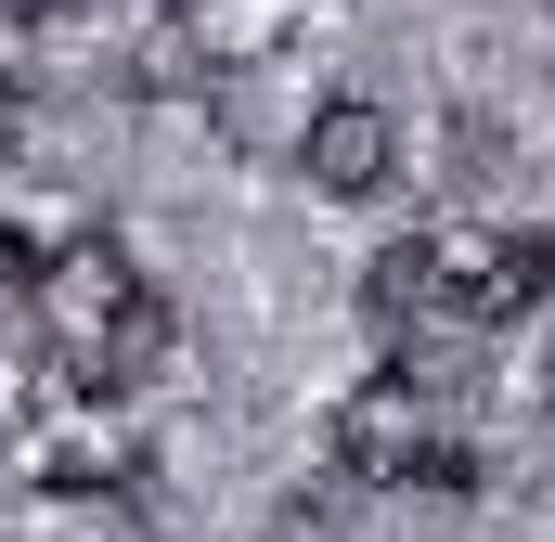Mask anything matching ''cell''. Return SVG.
<instances>
[{"label": "cell", "mask_w": 555, "mask_h": 542, "mask_svg": "<svg viewBox=\"0 0 555 542\" xmlns=\"http://www.w3.org/2000/svg\"><path fill=\"white\" fill-rule=\"evenodd\" d=\"M543 271H555V246L543 233H504V220H426L414 233V284L452 323H517L543 297Z\"/></svg>", "instance_id": "1"}, {"label": "cell", "mask_w": 555, "mask_h": 542, "mask_svg": "<svg viewBox=\"0 0 555 542\" xmlns=\"http://www.w3.org/2000/svg\"><path fill=\"white\" fill-rule=\"evenodd\" d=\"M26 310H39V336L78 362V388H91V362L117 349L142 323V271L117 233H78V246H39V284H26Z\"/></svg>", "instance_id": "2"}, {"label": "cell", "mask_w": 555, "mask_h": 542, "mask_svg": "<svg viewBox=\"0 0 555 542\" xmlns=\"http://www.w3.org/2000/svg\"><path fill=\"white\" fill-rule=\"evenodd\" d=\"M297 168H310V194H388V168H401V117L388 104H310V130H297Z\"/></svg>", "instance_id": "3"}, {"label": "cell", "mask_w": 555, "mask_h": 542, "mask_svg": "<svg viewBox=\"0 0 555 542\" xmlns=\"http://www.w3.org/2000/svg\"><path fill=\"white\" fill-rule=\"evenodd\" d=\"M13 452H26V491H117V478H130V439H117V413L91 401V388L65 413H39Z\"/></svg>", "instance_id": "4"}, {"label": "cell", "mask_w": 555, "mask_h": 542, "mask_svg": "<svg viewBox=\"0 0 555 542\" xmlns=\"http://www.w3.org/2000/svg\"><path fill=\"white\" fill-rule=\"evenodd\" d=\"M426 439H439V426H426L414 375H375V388H349V413H336V465H349V478H375V491H401V478H414Z\"/></svg>", "instance_id": "5"}, {"label": "cell", "mask_w": 555, "mask_h": 542, "mask_svg": "<svg viewBox=\"0 0 555 542\" xmlns=\"http://www.w3.org/2000/svg\"><path fill=\"white\" fill-rule=\"evenodd\" d=\"M26 426H39V375H26V362H13V349H0V452H13V439H26Z\"/></svg>", "instance_id": "6"}, {"label": "cell", "mask_w": 555, "mask_h": 542, "mask_svg": "<svg viewBox=\"0 0 555 542\" xmlns=\"http://www.w3.org/2000/svg\"><path fill=\"white\" fill-rule=\"evenodd\" d=\"M26 284H39V246H26V233H0V297H26Z\"/></svg>", "instance_id": "7"}, {"label": "cell", "mask_w": 555, "mask_h": 542, "mask_svg": "<svg viewBox=\"0 0 555 542\" xmlns=\"http://www.w3.org/2000/svg\"><path fill=\"white\" fill-rule=\"evenodd\" d=\"M39 13H52V0H0V26H39Z\"/></svg>", "instance_id": "8"}, {"label": "cell", "mask_w": 555, "mask_h": 542, "mask_svg": "<svg viewBox=\"0 0 555 542\" xmlns=\"http://www.w3.org/2000/svg\"><path fill=\"white\" fill-rule=\"evenodd\" d=\"M0 117H13V78H0Z\"/></svg>", "instance_id": "9"}]
</instances>
